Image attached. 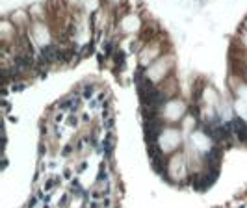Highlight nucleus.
<instances>
[{
  "instance_id": "20e7f679",
  "label": "nucleus",
  "mask_w": 247,
  "mask_h": 208,
  "mask_svg": "<svg viewBox=\"0 0 247 208\" xmlns=\"http://www.w3.org/2000/svg\"><path fill=\"white\" fill-rule=\"evenodd\" d=\"M158 54H160V48L158 47H154V45H149V47H145L143 48V52H141V65H149V63H154L156 60H158Z\"/></svg>"
},
{
  "instance_id": "39448f33",
  "label": "nucleus",
  "mask_w": 247,
  "mask_h": 208,
  "mask_svg": "<svg viewBox=\"0 0 247 208\" xmlns=\"http://www.w3.org/2000/svg\"><path fill=\"white\" fill-rule=\"evenodd\" d=\"M34 35H35V41H37V45H39V47H48L50 35H48V32H47V28H43L41 24H35Z\"/></svg>"
},
{
  "instance_id": "7ed1b4c3",
  "label": "nucleus",
  "mask_w": 247,
  "mask_h": 208,
  "mask_svg": "<svg viewBox=\"0 0 247 208\" xmlns=\"http://www.w3.org/2000/svg\"><path fill=\"white\" fill-rule=\"evenodd\" d=\"M158 143H160V152H173L176 145L180 143V132L175 128H165L158 134Z\"/></svg>"
},
{
  "instance_id": "423d86ee",
  "label": "nucleus",
  "mask_w": 247,
  "mask_h": 208,
  "mask_svg": "<svg viewBox=\"0 0 247 208\" xmlns=\"http://www.w3.org/2000/svg\"><path fill=\"white\" fill-rule=\"evenodd\" d=\"M245 45H247V37H245Z\"/></svg>"
},
{
  "instance_id": "f257e3e1",
  "label": "nucleus",
  "mask_w": 247,
  "mask_h": 208,
  "mask_svg": "<svg viewBox=\"0 0 247 208\" xmlns=\"http://www.w3.org/2000/svg\"><path fill=\"white\" fill-rule=\"evenodd\" d=\"M171 65H173V58H158L149 69H147V72L143 74L145 78H147V82H158V80H162L167 72H169V69H171Z\"/></svg>"
},
{
  "instance_id": "f03ea898",
  "label": "nucleus",
  "mask_w": 247,
  "mask_h": 208,
  "mask_svg": "<svg viewBox=\"0 0 247 208\" xmlns=\"http://www.w3.org/2000/svg\"><path fill=\"white\" fill-rule=\"evenodd\" d=\"M162 117L169 123H175V121H180L186 113V104L182 101H176V99H171L169 102H165L160 110Z\"/></svg>"
}]
</instances>
